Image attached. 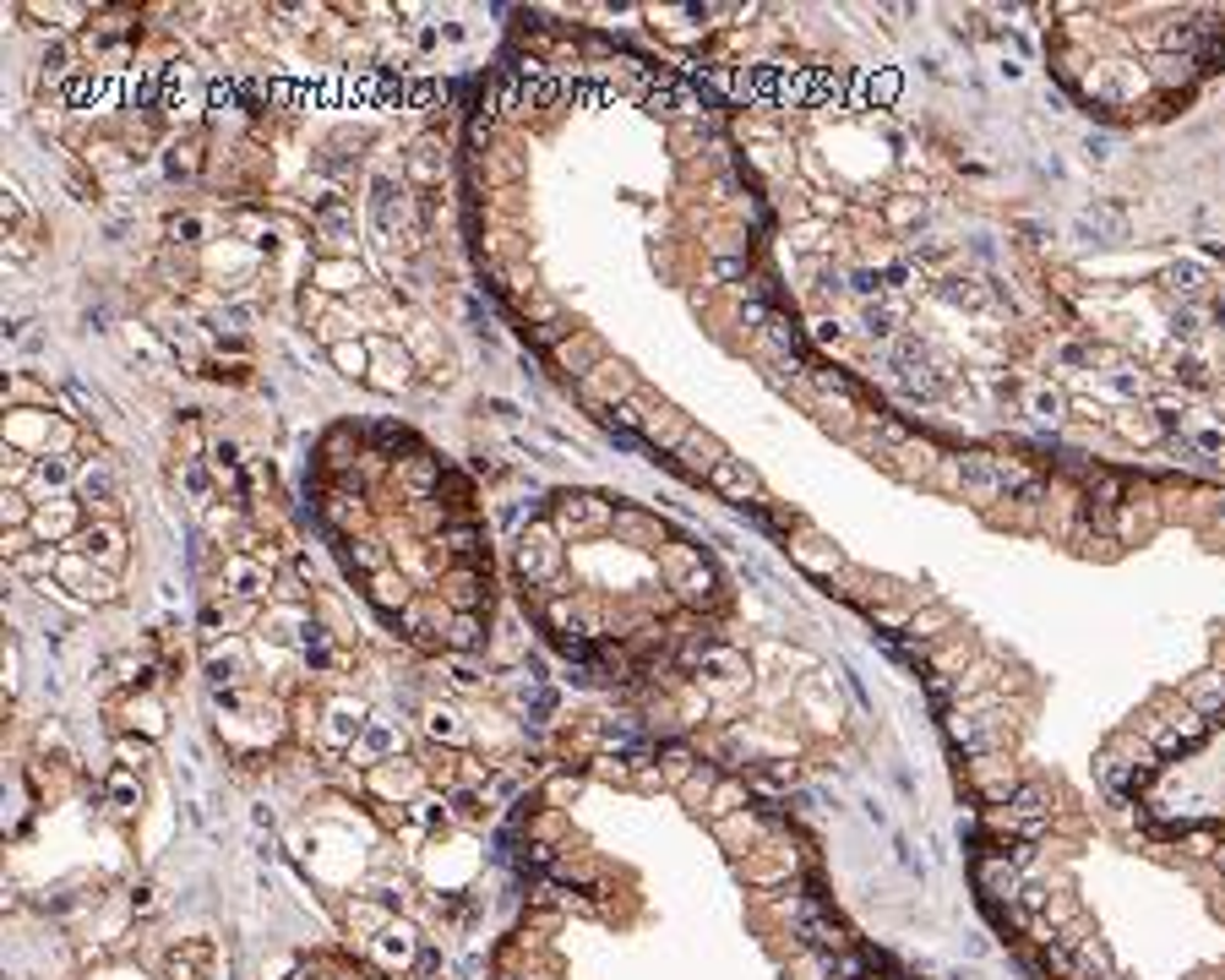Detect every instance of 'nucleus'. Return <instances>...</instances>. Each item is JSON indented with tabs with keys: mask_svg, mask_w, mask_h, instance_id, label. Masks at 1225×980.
Returning <instances> with one entry per match:
<instances>
[{
	"mask_svg": "<svg viewBox=\"0 0 1225 980\" xmlns=\"http://www.w3.org/2000/svg\"><path fill=\"white\" fill-rule=\"evenodd\" d=\"M518 573L529 583H555V578H562V534L545 529V524H534L518 540Z\"/></svg>",
	"mask_w": 1225,
	"mask_h": 980,
	"instance_id": "1",
	"label": "nucleus"
},
{
	"mask_svg": "<svg viewBox=\"0 0 1225 980\" xmlns=\"http://www.w3.org/2000/svg\"><path fill=\"white\" fill-rule=\"evenodd\" d=\"M1138 88H1150V71L1127 66V60H1106V66L1084 83V93H1089V99H1101V104H1127Z\"/></svg>",
	"mask_w": 1225,
	"mask_h": 980,
	"instance_id": "2",
	"label": "nucleus"
},
{
	"mask_svg": "<svg viewBox=\"0 0 1225 980\" xmlns=\"http://www.w3.org/2000/svg\"><path fill=\"white\" fill-rule=\"evenodd\" d=\"M583 392H588V398H599L604 409H616V403L638 398V376H632L622 360H604L594 376H583Z\"/></svg>",
	"mask_w": 1225,
	"mask_h": 980,
	"instance_id": "3",
	"label": "nucleus"
},
{
	"mask_svg": "<svg viewBox=\"0 0 1225 980\" xmlns=\"http://www.w3.org/2000/svg\"><path fill=\"white\" fill-rule=\"evenodd\" d=\"M975 882H980V893L992 899V905H1002V899H1018V866L1008 861V850H992V856H980L975 861Z\"/></svg>",
	"mask_w": 1225,
	"mask_h": 980,
	"instance_id": "4",
	"label": "nucleus"
},
{
	"mask_svg": "<svg viewBox=\"0 0 1225 980\" xmlns=\"http://www.w3.org/2000/svg\"><path fill=\"white\" fill-rule=\"evenodd\" d=\"M555 518H562V534H594V529H610L616 512L599 496H562Z\"/></svg>",
	"mask_w": 1225,
	"mask_h": 980,
	"instance_id": "5",
	"label": "nucleus"
},
{
	"mask_svg": "<svg viewBox=\"0 0 1225 980\" xmlns=\"http://www.w3.org/2000/svg\"><path fill=\"white\" fill-rule=\"evenodd\" d=\"M555 366L572 371L578 382H583V376H594V371L604 366V338H599V333H572L562 349H555Z\"/></svg>",
	"mask_w": 1225,
	"mask_h": 980,
	"instance_id": "6",
	"label": "nucleus"
},
{
	"mask_svg": "<svg viewBox=\"0 0 1225 980\" xmlns=\"http://www.w3.org/2000/svg\"><path fill=\"white\" fill-rule=\"evenodd\" d=\"M757 349L774 360V366H795L801 360V333L785 322V316H768V322L757 327Z\"/></svg>",
	"mask_w": 1225,
	"mask_h": 980,
	"instance_id": "7",
	"label": "nucleus"
},
{
	"mask_svg": "<svg viewBox=\"0 0 1225 980\" xmlns=\"http://www.w3.org/2000/svg\"><path fill=\"white\" fill-rule=\"evenodd\" d=\"M969 763H975L969 773H975V790H980L986 801H992V806H1008V801H1013L1018 779H1013V768L1002 763V757H969Z\"/></svg>",
	"mask_w": 1225,
	"mask_h": 980,
	"instance_id": "8",
	"label": "nucleus"
},
{
	"mask_svg": "<svg viewBox=\"0 0 1225 980\" xmlns=\"http://www.w3.org/2000/svg\"><path fill=\"white\" fill-rule=\"evenodd\" d=\"M76 545H83V556H88V561H99L104 573H115V566L125 561V545H120V529H115V524H93V529H83V534H76Z\"/></svg>",
	"mask_w": 1225,
	"mask_h": 980,
	"instance_id": "9",
	"label": "nucleus"
},
{
	"mask_svg": "<svg viewBox=\"0 0 1225 980\" xmlns=\"http://www.w3.org/2000/svg\"><path fill=\"white\" fill-rule=\"evenodd\" d=\"M708 485L720 490L725 501H736V507H746V501H757V474L746 469V464H736V457H725V464L708 474Z\"/></svg>",
	"mask_w": 1225,
	"mask_h": 980,
	"instance_id": "10",
	"label": "nucleus"
},
{
	"mask_svg": "<svg viewBox=\"0 0 1225 980\" xmlns=\"http://www.w3.org/2000/svg\"><path fill=\"white\" fill-rule=\"evenodd\" d=\"M692 436V425H687V415H676V409H648V420H643V441H654V447H664V452H676L681 441Z\"/></svg>",
	"mask_w": 1225,
	"mask_h": 980,
	"instance_id": "11",
	"label": "nucleus"
},
{
	"mask_svg": "<svg viewBox=\"0 0 1225 980\" xmlns=\"http://www.w3.org/2000/svg\"><path fill=\"white\" fill-rule=\"evenodd\" d=\"M676 464L687 469V474H713V469L725 464V447H720L708 431H692V436L676 447Z\"/></svg>",
	"mask_w": 1225,
	"mask_h": 980,
	"instance_id": "12",
	"label": "nucleus"
},
{
	"mask_svg": "<svg viewBox=\"0 0 1225 980\" xmlns=\"http://www.w3.org/2000/svg\"><path fill=\"white\" fill-rule=\"evenodd\" d=\"M610 529H616V540H627V545H643V550H664V529L654 524L648 512H632V507H622L610 518Z\"/></svg>",
	"mask_w": 1225,
	"mask_h": 980,
	"instance_id": "13",
	"label": "nucleus"
},
{
	"mask_svg": "<svg viewBox=\"0 0 1225 980\" xmlns=\"http://www.w3.org/2000/svg\"><path fill=\"white\" fill-rule=\"evenodd\" d=\"M365 736V708L360 703H332V714H327V747L332 752H355V741Z\"/></svg>",
	"mask_w": 1225,
	"mask_h": 980,
	"instance_id": "14",
	"label": "nucleus"
},
{
	"mask_svg": "<svg viewBox=\"0 0 1225 980\" xmlns=\"http://www.w3.org/2000/svg\"><path fill=\"white\" fill-rule=\"evenodd\" d=\"M397 485L409 490L415 501H431V490L441 485V469H436V457H425V452H415V457H404V469H397Z\"/></svg>",
	"mask_w": 1225,
	"mask_h": 980,
	"instance_id": "15",
	"label": "nucleus"
},
{
	"mask_svg": "<svg viewBox=\"0 0 1225 980\" xmlns=\"http://www.w3.org/2000/svg\"><path fill=\"white\" fill-rule=\"evenodd\" d=\"M1182 703L1204 719H1225V675H1199V682L1182 692Z\"/></svg>",
	"mask_w": 1225,
	"mask_h": 980,
	"instance_id": "16",
	"label": "nucleus"
},
{
	"mask_svg": "<svg viewBox=\"0 0 1225 980\" xmlns=\"http://www.w3.org/2000/svg\"><path fill=\"white\" fill-rule=\"evenodd\" d=\"M376 947V959L381 964H420V947H415V931H409V926H387V931H381V937L371 942Z\"/></svg>",
	"mask_w": 1225,
	"mask_h": 980,
	"instance_id": "17",
	"label": "nucleus"
},
{
	"mask_svg": "<svg viewBox=\"0 0 1225 980\" xmlns=\"http://www.w3.org/2000/svg\"><path fill=\"white\" fill-rule=\"evenodd\" d=\"M447 817H452V823H464V828L485 823V817H490V796H480V790H452V796H447Z\"/></svg>",
	"mask_w": 1225,
	"mask_h": 980,
	"instance_id": "18",
	"label": "nucleus"
},
{
	"mask_svg": "<svg viewBox=\"0 0 1225 980\" xmlns=\"http://www.w3.org/2000/svg\"><path fill=\"white\" fill-rule=\"evenodd\" d=\"M790 556L801 561V566H811L817 578H834L839 566H845V561H839V550H829L822 540H801V545H790Z\"/></svg>",
	"mask_w": 1225,
	"mask_h": 980,
	"instance_id": "19",
	"label": "nucleus"
},
{
	"mask_svg": "<svg viewBox=\"0 0 1225 980\" xmlns=\"http://www.w3.org/2000/svg\"><path fill=\"white\" fill-rule=\"evenodd\" d=\"M387 926H392V915L381 910V905H365V899H360V905H349V931H355V937L376 942Z\"/></svg>",
	"mask_w": 1225,
	"mask_h": 980,
	"instance_id": "20",
	"label": "nucleus"
},
{
	"mask_svg": "<svg viewBox=\"0 0 1225 980\" xmlns=\"http://www.w3.org/2000/svg\"><path fill=\"white\" fill-rule=\"evenodd\" d=\"M76 490H83V501H99V507H109V501H115V474H109L104 464H88L83 474H76Z\"/></svg>",
	"mask_w": 1225,
	"mask_h": 980,
	"instance_id": "21",
	"label": "nucleus"
},
{
	"mask_svg": "<svg viewBox=\"0 0 1225 980\" xmlns=\"http://www.w3.org/2000/svg\"><path fill=\"white\" fill-rule=\"evenodd\" d=\"M213 959L208 942H185L180 954H169V980H202V964Z\"/></svg>",
	"mask_w": 1225,
	"mask_h": 980,
	"instance_id": "22",
	"label": "nucleus"
},
{
	"mask_svg": "<svg viewBox=\"0 0 1225 980\" xmlns=\"http://www.w3.org/2000/svg\"><path fill=\"white\" fill-rule=\"evenodd\" d=\"M409 175H415L420 185H436L441 175H447V158H441L436 142H420V148H415V158H409Z\"/></svg>",
	"mask_w": 1225,
	"mask_h": 980,
	"instance_id": "23",
	"label": "nucleus"
},
{
	"mask_svg": "<svg viewBox=\"0 0 1225 980\" xmlns=\"http://www.w3.org/2000/svg\"><path fill=\"white\" fill-rule=\"evenodd\" d=\"M224 578H229V589H234V594H262V589H267V573H262L257 561H246V556L224 561Z\"/></svg>",
	"mask_w": 1225,
	"mask_h": 980,
	"instance_id": "24",
	"label": "nucleus"
},
{
	"mask_svg": "<svg viewBox=\"0 0 1225 980\" xmlns=\"http://www.w3.org/2000/svg\"><path fill=\"white\" fill-rule=\"evenodd\" d=\"M899 322H904V306H899V300H871V306H866V333H871V338L899 333Z\"/></svg>",
	"mask_w": 1225,
	"mask_h": 980,
	"instance_id": "25",
	"label": "nucleus"
},
{
	"mask_svg": "<svg viewBox=\"0 0 1225 980\" xmlns=\"http://www.w3.org/2000/svg\"><path fill=\"white\" fill-rule=\"evenodd\" d=\"M447 599H452L464 615H474V610H480V599H485V583L474 578V573H458V578H447Z\"/></svg>",
	"mask_w": 1225,
	"mask_h": 980,
	"instance_id": "26",
	"label": "nucleus"
},
{
	"mask_svg": "<svg viewBox=\"0 0 1225 980\" xmlns=\"http://www.w3.org/2000/svg\"><path fill=\"white\" fill-rule=\"evenodd\" d=\"M648 409H654V403H648L643 398V392H638V398H627V403H616L610 409V420H604V425H610V431H643V420H648Z\"/></svg>",
	"mask_w": 1225,
	"mask_h": 980,
	"instance_id": "27",
	"label": "nucleus"
},
{
	"mask_svg": "<svg viewBox=\"0 0 1225 980\" xmlns=\"http://www.w3.org/2000/svg\"><path fill=\"white\" fill-rule=\"evenodd\" d=\"M371 599H376L381 610H409V583H404V578H392V573H376Z\"/></svg>",
	"mask_w": 1225,
	"mask_h": 980,
	"instance_id": "28",
	"label": "nucleus"
},
{
	"mask_svg": "<svg viewBox=\"0 0 1225 980\" xmlns=\"http://www.w3.org/2000/svg\"><path fill=\"white\" fill-rule=\"evenodd\" d=\"M676 589H681L687 605H713V573L708 566H692L687 578H676Z\"/></svg>",
	"mask_w": 1225,
	"mask_h": 980,
	"instance_id": "29",
	"label": "nucleus"
},
{
	"mask_svg": "<svg viewBox=\"0 0 1225 980\" xmlns=\"http://www.w3.org/2000/svg\"><path fill=\"white\" fill-rule=\"evenodd\" d=\"M1187 76H1192V55H1160L1150 66V83H1160V88H1176Z\"/></svg>",
	"mask_w": 1225,
	"mask_h": 980,
	"instance_id": "30",
	"label": "nucleus"
},
{
	"mask_svg": "<svg viewBox=\"0 0 1225 980\" xmlns=\"http://www.w3.org/2000/svg\"><path fill=\"white\" fill-rule=\"evenodd\" d=\"M441 545H447L452 556L474 561V556H480V529H474V524H452L447 534H441Z\"/></svg>",
	"mask_w": 1225,
	"mask_h": 980,
	"instance_id": "31",
	"label": "nucleus"
},
{
	"mask_svg": "<svg viewBox=\"0 0 1225 980\" xmlns=\"http://www.w3.org/2000/svg\"><path fill=\"white\" fill-rule=\"evenodd\" d=\"M322 452H327V464H332V469H349V464H355V425H338V431L327 436V447H322Z\"/></svg>",
	"mask_w": 1225,
	"mask_h": 980,
	"instance_id": "32",
	"label": "nucleus"
},
{
	"mask_svg": "<svg viewBox=\"0 0 1225 980\" xmlns=\"http://www.w3.org/2000/svg\"><path fill=\"white\" fill-rule=\"evenodd\" d=\"M397 741H404V736L387 730V724H365V736H360V757H387Z\"/></svg>",
	"mask_w": 1225,
	"mask_h": 980,
	"instance_id": "33",
	"label": "nucleus"
},
{
	"mask_svg": "<svg viewBox=\"0 0 1225 980\" xmlns=\"http://www.w3.org/2000/svg\"><path fill=\"white\" fill-rule=\"evenodd\" d=\"M713 790H720L713 768H692V773H687V784H681V796H687V806H703V801H713Z\"/></svg>",
	"mask_w": 1225,
	"mask_h": 980,
	"instance_id": "34",
	"label": "nucleus"
},
{
	"mask_svg": "<svg viewBox=\"0 0 1225 980\" xmlns=\"http://www.w3.org/2000/svg\"><path fill=\"white\" fill-rule=\"evenodd\" d=\"M322 512H327V524H332V529H343V534H349V529H355V518H360V507H355V496H343V490H332V496H327V507H322Z\"/></svg>",
	"mask_w": 1225,
	"mask_h": 980,
	"instance_id": "35",
	"label": "nucleus"
},
{
	"mask_svg": "<svg viewBox=\"0 0 1225 980\" xmlns=\"http://www.w3.org/2000/svg\"><path fill=\"white\" fill-rule=\"evenodd\" d=\"M431 736H436V741H452V747H464V741H469V730L458 724L452 708H431Z\"/></svg>",
	"mask_w": 1225,
	"mask_h": 980,
	"instance_id": "36",
	"label": "nucleus"
},
{
	"mask_svg": "<svg viewBox=\"0 0 1225 980\" xmlns=\"http://www.w3.org/2000/svg\"><path fill=\"white\" fill-rule=\"evenodd\" d=\"M137 801H142V784L131 773H115V779H109V806H115V812H131Z\"/></svg>",
	"mask_w": 1225,
	"mask_h": 980,
	"instance_id": "37",
	"label": "nucleus"
},
{
	"mask_svg": "<svg viewBox=\"0 0 1225 980\" xmlns=\"http://www.w3.org/2000/svg\"><path fill=\"white\" fill-rule=\"evenodd\" d=\"M741 806H746V790H741L736 779H725L720 790H713V801H708V812H713V817H730V812H741Z\"/></svg>",
	"mask_w": 1225,
	"mask_h": 980,
	"instance_id": "38",
	"label": "nucleus"
},
{
	"mask_svg": "<svg viewBox=\"0 0 1225 980\" xmlns=\"http://www.w3.org/2000/svg\"><path fill=\"white\" fill-rule=\"evenodd\" d=\"M943 627H953V615L943 605H931L926 615H910V627H904V632H910V638H937Z\"/></svg>",
	"mask_w": 1225,
	"mask_h": 980,
	"instance_id": "39",
	"label": "nucleus"
},
{
	"mask_svg": "<svg viewBox=\"0 0 1225 980\" xmlns=\"http://www.w3.org/2000/svg\"><path fill=\"white\" fill-rule=\"evenodd\" d=\"M480 638H485V632H480V621H474V615H458V621H452V632H447V643L458 648V654L480 648Z\"/></svg>",
	"mask_w": 1225,
	"mask_h": 980,
	"instance_id": "40",
	"label": "nucleus"
},
{
	"mask_svg": "<svg viewBox=\"0 0 1225 980\" xmlns=\"http://www.w3.org/2000/svg\"><path fill=\"white\" fill-rule=\"evenodd\" d=\"M349 561H360L365 573H387V550H381L376 540H360V545H349Z\"/></svg>",
	"mask_w": 1225,
	"mask_h": 980,
	"instance_id": "41",
	"label": "nucleus"
},
{
	"mask_svg": "<svg viewBox=\"0 0 1225 980\" xmlns=\"http://www.w3.org/2000/svg\"><path fill=\"white\" fill-rule=\"evenodd\" d=\"M659 556H664V566H671L676 578H687L692 566H703V556H697V550H687V545H664Z\"/></svg>",
	"mask_w": 1225,
	"mask_h": 980,
	"instance_id": "42",
	"label": "nucleus"
},
{
	"mask_svg": "<svg viewBox=\"0 0 1225 980\" xmlns=\"http://www.w3.org/2000/svg\"><path fill=\"white\" fill-rule=\"evenodd\" d=\"M60 403H66V409H71V415H76V420H88V415H99V403H93V398H88V392H83V387H76V382H60Z\"/></svg>",
	"mask_w": 1225,
	"mask_h": 980,
	"instance_id": "43",
	"label": "nucleus"
},
{
	"mask_svg": "<svg viewBox=\"0 0 1225 980\" xmlns=\"http://www.w3.org/2000/svg\"><path fill=\"white\" fill-rule=\"evenodd\" d=\"M55 566H60V556H55V550H22V556H17V573H28V578L55 573Z\"/></svg>",
	"mask_w": 1225,
	"mask_h": 980,
	"instance_id": "44",
	"label": "nucleus"
},
{
	"mask_svg": "<svg viewBox=\"0 0 1225 980\" xmlns=\"http://www.w3.org/2000/svg\"><path fill=\"white\" fill-rule=\"evenodd\" d=\"M687 773H692V752L687 747H664V779L687 784Z\"/></svg>",
	"mask_w": 1225,
	"mask_h": 980,
	"instance_id": "45",
	"label": "nucleus"
},
{
	"mask_svg": "<svg viewBox=\"0 0 1225 980\" xmlns=\"http://www.w3.org/2000/svg\"><path fill=\"white\" fill-rule=\"evenodd\" d=\"M322 283H327V289H355V283H360V267L327 262V267H322Z\"/></svg>",
	"mask_w": 1225,
	"mask_h": 980,
	"instance_id": "46",
	"label": "nucleus"
},
{
	"mask_svg": "<svg viewBox=\"0 0 1225 980\" xmlns=\"http://www.w3.org/2000/svg\"><path fill=\"white\" fill-rule=\"evenodd\" d=\"M66 480H71V469L60 464V457H39V469H34V485H50V490H55V485H66Z\"/></svg>",
	"mask_w": 1225,
	"mask_h": 980,
	"instance_id": "47",
	"label": "nucleus"
},
{
	"mask_svg": "<svg viewBox=\"0 0 1225 980\" xmlns=\"http://www.w3.org/2000/svg\"><path fill=\"white\" fill-rule=\"evenodd\" d=\"M578 333V327H567V316H555V322H545V327H534V338L545 343V349H562V343Z\"/></svg>",
	"mask_w": 1225,
	"mask_h": 980,
	"instance_id": "48",
	"label": "nucleus"
},
{
	"mask_svg": "<svg viewBox=\"0 0 1225 980\" xmlns=\"http://www.w3.org/2000/svg\"><path fill=\"white\" fill-rule=\"evenodd\" d=\"M332 360H338V371H343V376H360V371H365V349H355V343H338V349H332Z\"/></svg>",
	"mask_w": 1225,
	"mask_h": 980,
	"instance_id": "49",
	"label": "nucleus"
},
{
	"mask_svg": "<svg viewBox=\"0 0 1225 980\" xmlns=\"http://www.w3.org/2000/svg\"><path fill=\"white\" fill-rule=\"evenodd\" d=\"M371 441H376V447H392V452H397V447H409L415 436H409L404 425H376V431H371Z\"/></svg>",
	"mask_w": 1225,
	"mask_h": 980,
	"instance_id": "50",
	"label": "nucleus"
},
{
	"mask_svg": "<svg viewBox=\"0 0 1225 980\" xmlns=\"http://www.w3.org/2000/svg\"><path fill=\"white\" fill-rule=\"evenodd\" d=\"M1166 283H1171V289H1182V294H1199L1204 273H1199V267H1171V273H1166Z\"/></svg>",
	"mask_w": 1225,
	"mask_h": 980,
	"instance_id": "51",
	"label": "nucleus"
},
{
	"mask_svg": "<svg viewBox=\"0 0 1225 980\" xmlns=\"http://www.w3.org/2000/svg\"><path fill=\"white\" fill-rule=\"evenodd\" d=\"M1029 409H1035L1041 420H1062V409H1068V403H1062V392H1035V398H1029Z\"/></svg>",
	"mask_w": 1225,
	"mask_h": 980,
	"instance_id": "52",
	"label": "nucleus"
},
{
	"mask_svg": "<svg viewBox=\"0 0 1225 980\" xmlns=\"http://www.w3.org/2000/svg\"><path fill=\"white\" fill-rule=\"evenodd\" d=\"M1089 224H1101L1106 234H1117V240H1122V229H1127V218H1122L1117 208H1095V213H1089Z\"/></svg>",
	"mask_w": 1225,
	"mask_h": 980,
	"instance_id": "53",
	"label": "nucleus"
},
{
	"mask_svg": "<svg viewBox=\"0 0 1225 980\" xmlns=\"http://www.w3.org/2000/svg\"><path fill=\"white\" fill-rule=\"evenodd\" d=\"M71 71V55L66 44H55V50H44V76H66Z\"/></svg>",
	"mask_w": 1225,
	"mask_h": 980,
	"instance_id": "54",
	"label": "nucleus"
},
{
	"mask_svg": "<svg viewBox=\"0 0 1225 980\" xmlns=\"http://www.w3.org/2000/svg\"><path fill=\"white\" fill-rule=\"evenodd\" d=\"M877 441H883V447H910V431H904L899 420H883V425H877Z\"/></svg>",
	"mask_w": 1225,
	"mask_h": 980,
	"instance_id": "55",
	"label": "nucleus"
},
{
	"mask_svg": "<svg viewBox=\"0 0 1225 980\" xmlns=\"http://www.w3.org/2000/svg\"><path fill=\"white\" fill-rule=\"evenodd\" d=\"M550 801H555V806L578 801V779H550Z\"/></svg>",
	"mask_w": 1225,
	"mask_h": 980,
	"instance_id": "56",
	"label": "nucleus"
},
{
	"mask_svg": "<svg viewBox=\"0 0 1225 980\" xmlns=\"http://www.w3.org/2000/svg\"><path fill=\"white\" fill-rule=\"evenodd\" d=\"M88 93H99V83H88V76H76V83H66V104H83Z\"/></svg>",
	"mask_w": 1225,
	"mask_h": 980,
	"instance_id": "57",
	"label": "nucleus"
},
{
	"mask_svg": "<svg viewBox=\"0 0 1225 980\" xmlns=\"http://www.w3.org/2000/svg\"><path fill=\"white\" fill-rule=\"evenodd\" d=\"M894 93H899V76H883V83H877V76H871V99H894Z\"/></svg>",
	"mask_w": 1225,
	"mask_h": 980,
	"instance_id": "58",
	"label": "nucleus"
},
{
	"mask_svg": "<svg viewBox=\"0 0 1225 980\" xmlns=\"http://www.w3.org/2000/svg\"><path fill=\"white\" fill-rule=\"evenodd\" d=\"M158 99V76H153V83H142V88H131V104H142V109H148Z\"/></svg>",
	"mask_w": 1225,
	"mask_h": 980,
	"instance_id": "59",
	"label": "nucleus"
},
{
	"mask_svg": "<svg viewBox=\"0 0 1225 980\" xmlns=\"http://www.w3.org/2000/svg\"><path fill=\"white\" fill-rule=\"evenodd\" d=\"M6 518H11V524H22V518H28V507H22V496H6Z\"/></svg>",
	"mask_w": 1225,
	"mask_h": 980,
	"instance_id": "60",
	"label": "nucleus"
},
{
	"mask_svg": "<svg viewBox=\"0 0 1225 980\" xmlns=\"http://www.w3.org/2000/svg\"><path fill=\"white\" fill-rule=\"evenodd\" d=\"M1215 866H1220V872H1225V839L1215 845Z\"/></svg>",
	"mask_w": 1225,
	"mask_h": 980,
	"instance_id": "61",
	"label": "nucleus"
},
{
	"mask_svg": "<svg viewBox=\"0 0 1225 980\" xmlns=\"http://www.w3.org/2000/svg\"><path fill=\"white\" fill-rule=\"evenodd\" d=\"M1106 980H1122V975H1106Z\"/></svg>",
	"mask_w": 1225,
	"mask_h": 980,
	"instance_id": "62",
	"label": "nucleus"
}]
</instances>
